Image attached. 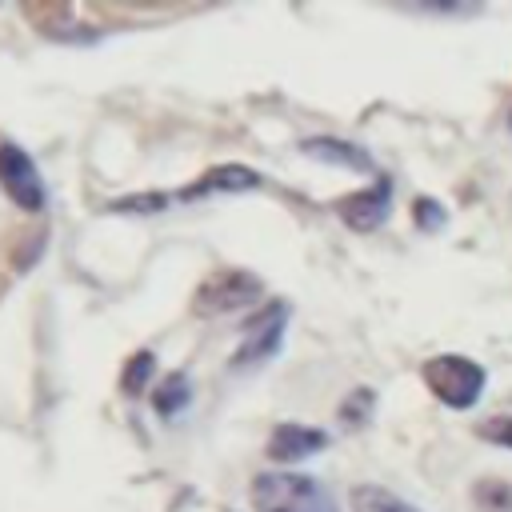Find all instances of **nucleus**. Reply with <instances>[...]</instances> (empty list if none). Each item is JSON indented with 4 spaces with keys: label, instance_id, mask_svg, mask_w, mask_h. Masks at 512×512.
I'll return each instance as SVG.
<instances>
[{
    "label": "nucleus",
    "instance_id": "1",
    "mask_svg": "<svg viewBox=\"0 0 512 512\" xmlns=\"http://www.w3.org/2000/svg\"><path fill=\"white\" fill-rule=\"evenodd\" d=\"M256 512H340L336 496L308 472H260L252 480Z\"/></svg>",
    "mask_w": 512,
    "mask_h": 512
},
{
    "label": "nucleus",
    "instance_id": "2",
    "mask_svg": "<svg viewBox=\"0 0 512 512\" xmlns=\"http://www.w3.org/2000/svg\"><path fill=\"white\" fill-rule=\"evenodd\" d=\"M420 376H424L428 392H432L440 404L456 408V412L472 408V404L484 396V384H488L484 368H480L476 360H468V356H456V352L432 356V360L420 368Z\"/></svg>",
    "mask_w": 512,
    "mask_h": 512
},
{
    "label": "nucleus",
    "instance_id": "3",
    "mask_svg": "<svg viewBox=\"0 0 512 512\" xmlns=\"http://www.w3.org/2000/svg\"><path fill=\"white\" fill-rule=\"evenodd\" d=\"M284 328H288V304L284 300H272V304H264L248 324H244V340H240V348H236V356H232V368H260V364H268L276 352H280V344H284Z\"/></svg>",
    "mask_w": 512,
    "mask_h": 512
},
{
    "label": "nucleus",
    "instance_id": "4",
    "mask_svg": "<svg viewBox=\"0 0 512 512\" xmlns=\"http://www.w3.org/2000/svg\"><path fill=\"white\" fill-rule=\"evenodd\" d=\"M256 300H260V276H252L244 268H224L196 288L192 308L200 316H224V312H240Z\"/></svg>",
    "mask_w": 512,
    "mask_h": 512
},
{
    "label": "nucleus",
    "instance_id": "5",
    "mask_svg": "<svg viewBox=\"0 0 512 512\" xmlns=\"http://www.w3.org/2000/svg\"><path fill=\"white\" fill-rule=\"evenodd\" d=\"M0 188L24 212H40L44 200H48V184H44L40 168L32 164V156L20 144H0Z\"/></svg>",
    "mask_w": 512,
    "mask_h": 512
},
{
    "label": "nucleus",
    "instance_id": "6",
    "mask_svg": "<svg viewBox=\"0 0 512 512\" xmlns=\"http://www.w3.org/2000/svg\"><path fill=\"white\" fill-rule=\"evenodd\" d=\"M336 212H340V220H344L348 228H356V232H372V228H380V224L388 220V212H392V180L380 176L372 188L336 200Z\"/></svg>",
    "mask_w": 512,
    "mask_h": 512
},
{
    "label": "nucleus",
    "instance_id": "7",
    "mask_svg": "<svg viewBox=\"0 0 512 512\" xmlns=\"http://www.w3.org/2000/svg\"><path fill=\"white\" fill-rule=\"evenodd\" d=\"M324 448H328V432L308 428V424H276L268 436V456L276 464H296V460H308Z\"/></svg>",
    "mask_w": 512,
    "mask_h": 512
},
{
    "label": "nucleus",
    "instance_id": "8",
    "mask_svg": "<svg viewBox=\"0 0 512 512\" xmlns=\"http://www.w3.org/2000/svg\"><path fill=\"white\" fill-rule=\"evenodd\" d=\"M264 176L244 168V164H220V168H208L200 180H192L188 188L176 192V200H204V196H220V192H252L260 188Z\"/></svg>",
    "mask_w": 512,
    "mask_h": 512
},
{
    "label": "nucleus",
    "instance_id": "9",
    "mask_svg": "<svg viewBox=\"0 0 512 512\" xmlns=\"http://www.w3.org/2000/svg\"><path fill=\"white\" fill-rule=\"evenodd\" d=\"M308 156L324 160V164H336V168H352V172H376V160L360 148V144H348V140H336V136H308L300 144Z\"/></svg>",
    "mask_w": 512,
    "mask_h": 512
},
{
    "label": "nucleus",
    "instance_id": "10",
    "mask_svg": "<svg viewBox=\"0 0 512 512\" xmlns=\"http://www.w3.org/2000/svg\"><path fill=\"white\" fill-rule=\"evenodd\" d=\"M188 404H192V380H188V372H168V376L156 384V392H152V408H156V416H164V420L180 416Z\"/></svg>",
    "mask_w": 512,
    "mask_h": 512
},
{
    "label": "nucleus",
    "instance_id": "11",
    "mask_svg": "<svg viewBox=\"0 0 512 512\" xmlns=\"http://www.w3.org/2000/svg\"><path fill=\"white\" fill-rule=\"evenodd\" d=\"M352 512H420V508L384 484H356L352 488Z\"/></svg>",
    "mask_w": 512,
    "mask_h": 512
},
{
    "label": "nucleus",
    "instance_id": "12",
    "mask_svg": "<svg viewBox=\"0 0 512 512\" xmlns=\"http://www.w3.org/2000/svg\"><path fill=\"white\" fill-rule=\"evenodd\" d=\"M472 500L480 512H512V484L508 480H480L472 488Z\"/></svg>",
    "mask_w": 512,
    "mask_h": 512
},
{
    "label": "nucleus",
    "instance_id": "13",
    "mask_svg": "<svg viewBox=\"0 0 512 512\" xmlns=\"http://www.w3.org/2000/svg\"><path fill=\"white\" fill-rule=\"evenodd\" d=\"M156 376V356L152 352H136L128 364H124V392L128 396H140Z\"/></svg>",
    "mask_w": 512,
    "mask_h": 512
},
{
    "label": "nucleus",
    "instance_id": "14",
    "mask_svg": "<svg viewBox=\"0 0 512 512\" xmlns=\"http://www.w3.org/2000/svg\"><path fill=\"white\" fill-rule=\"evenodd\" d=\"M476 436L496 444V448H512V412H500V416H488L476 424Z\"/></svg>",
    "mask_w": 512,
    "mask_h": 512
},
{
    "label": "nucleus",
    "instance_id": "15",
    "mask_svg": "<svg viewBox=\"0 0 512 512\" xmlns=\"http://www.w3.org/2000/svg\"><path fill=\"white\" fill-rule=\"evenodd\" d=\"M368 412H372V392H368V388H356V392L340 404V420H344V424H352V428H356V424H364V420H368Z\"/></svg>",
    "mask_w": 512,
    "mask_h": 512
},
{
    "label": "nucleus",
    "instance_id": "16",
    "mask_svg": "<svg viewBox=\"0 0 512 512\" xmlns=\"http://www.w3.org/2000/svg\"><path fill=\"white\" fill-rule=\"evenodd\" d=\"M168 204V196L160 192H148V196H124V200H112L116 212H160Z\"/></svg>",
    "mask_w": 512,
    "mask_h": 512
},
{
    "label": "nucleus",
    "instance_id": "17",
    "mask_svg": "<svg viewBox=\"0 0 512 512\" xmlns=\"http://www.w3.org/2000/svg\"><path fill=\"white\" fill-rule=\"evenodd\" d=\"M412 216H416V224H420L424 232H432V228H440V224H444V204H436V200L420 196V200L412 204Z\"/></svg>",
    "mask_w": 512,
    "mask_h": 512
},
{
    "label": "nucleus",
    "instance_id": "18",
    "mask_svg": "<svg viewBox=\"0 0 512 512\" xmlns=\"http://www.w3.org/2000/svg\"><path fill=\"white\" fill-rule=\"evenodd\" d=\"M508 124H512V116H508Z\"/></svg>",
    "mask_w": 512,
    "mask_h": 512
}]
</instances>
